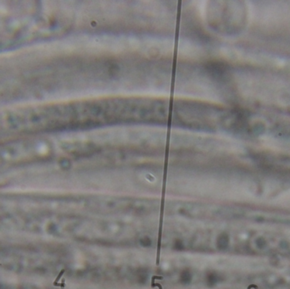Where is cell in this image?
<instances>
[{
  "mask_svg": "<svg viewBox=\"0 0 290 289\" xmlns=\"http://www.w3.org/2000/svg\"><path fill=\"white\" fill-rule=\"evenodd\" d=\"M64 273H65V270H61L60 273L59 274V276H58L57 278H56V280H55V281H54V282H53V285H54V286H57L58 282L60 281V277H61V276H62V275L64 274Z\"/></svg>",
  "mask_w": 290,
  "mask_h": 289,
  "instance_id": "cell-1",
  "label": "cell"
}]
</instances>
